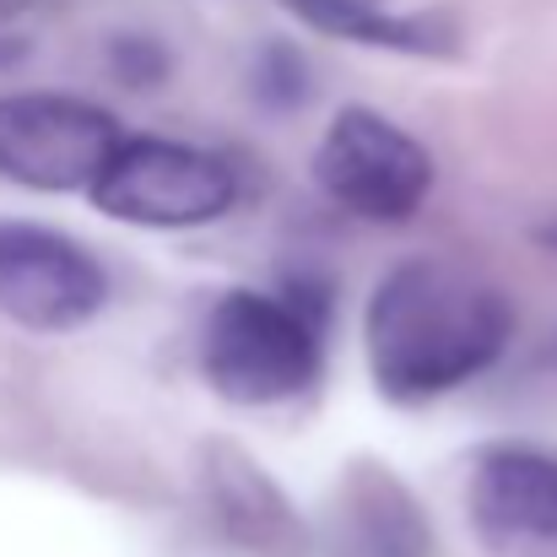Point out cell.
I'll use <instances>...</instances> for the list:
<instances>
[{
	"mask_svg": "<svg viewBox=\"0 0 557 557\" xmlns=\"http://www.w3.org/2000/svg\"><path fill=\"white\" fill-rule=\"evenodd\" d=\"M27 5H33V0H0V22H16Z\"/></svg>",
	"mask_w": 557,
	"mask_h": 557,
	"instance_id": "8fae6325",
	"label": "cell"
},
{
	"mask_svg": "<svg viewBox=\"0 0 557 557\" xmlns=\"http://www.w3.org/2000/svg\"><path fill=\"white\" fill-rule=\"evenodd\" d=\"M125 141L114 114L76 92L0 98V180L22 189H98Z\"/></svg>",
	"mask_w": 557,
	"mask_h": 557,
	"instance_id": "3957f363",
	"label": "cell"
},
{
	"mask_svg": "<svg viewBox=\"0 0 557 557\" xmlns=\"http://www.w3.org/2000/svg\"><path fill=\"white\" fill-rule=\"evenodd\" d=\"M515 336L509 298L466 265L400 260L379 276L363 314V352L395 406L438 400L487 373Z\"/></svg>",
	"mask_w": 557,
	"mask_h": 557,
	"instance_id": "6da1fadb",
	"label": "cell"
},
{
	"mask_svg": "<svg viewBox=\"0 0 557 557\" xmlns=\"http://www.w3.org/2000/svg\"><path fill=\"white\" fill-rule=\"evenodd\" d=\"M433 531L422 504L406 493L400 476H389L379 460L347 471L331 520H325V557H428Z\"/></svg>",
	"mask_w": 557,
	"mask_h": 557,
	"instance_id": "9c48e42d",
	"label": "cell"
},
{
	"mask_svg": "<svg viewBox=\"0 0 557 557\" xmlns=\"http://www.w3.org/2000/svg\"><path fill=\"white\" fill-rule=\"evenodd\" d=\"M320 325L298 298L238 287L222 293L200 331V373L233 406H282L320 379Z\"/></svg>",
	"mask_w": 557,
	"mask_h": 557,
	"instance_id": "7a4b0ae2",
	"label": "cell"
},
{
	"mask_svg": "<svg viewBox=\"0 0 557 557\" xmlns=\"http://www.w3.org/2000/svg\"><path fill=\"white\" fill-rule=\"evenodd\" d=\"M309 27L369 44V49H400V54H449L460 44L449 11H395L384 0H287Z\"/></svg>",
	"mask_w": 557,
	"mask_h": 557,
	"instance_id": "30bf717a",
	"label": "cell"
},
{
	"mask_svg": "<svg viewBox=\"0 0 557 557\" xmlns=\"http://www.w3.org/2000/svg\"><path fill=\"white\" fill-rule=\"evenodd\" d=\"M547 238H553V244H557V227H547Z\"/></svg>",
	"mask_w": 557,
	"mask_h": 557,
	"instance_id": "7c38bea8",
	"label": "cell"
},
{
	"mask_svg": "<svg viewBox=\"0 0 557 557\" xmlns=\"http://www.w3.org/2000/svg\"><path fill=\"white\" fill-rule=\"evenodd\" d=\"M314 185L363 222H406L433 189L428 147L373 109H342L314 152Z\"/></svg>",
	"mask_w": 557,
	"mask_h": 557,
	"instance_id": "277c9868",
	"label": "cell"
},
{
	"mask_svg": "<svg viewBox=\"0 0 557 557\" xmlns=\"http://www.w3.org/2000/svg\"><path fill=\"white\" fill-rule=\"evenodd\" d=\"M466 515L487 557H557V455L498 444L471 466Z\"/></svg>",
	"mask_w": 557,
	"mask_h": 557,
	"instance_id": "52a82bcc",
	"label": "cell"
},
{
	"mask_svg": "<svg viewBox=\"0 0 557 557\" xmlns=\"http://www.w3.org/2000/svg\"><path fill=\"white\" fill-rule=\"evenodd\" d=\"M233 195L238 180L216 152L169 136H131L92 189V206L141 227H195L222 216Z\"/></svg>",
	"mask_w": 557,
	"mask_h": 557,
	"instance_id": "5b68a950",
	"label": "cell"
},
{
	"mask_svg": "<svg viewBox=\"0 0 557 557\" xmlns=\"http://www.w3.org/2000/svg\"><path fill=\"white\" fill-rule=\"evenodd\" d=\"M109 298L103 265L44 222H0V314L22 331H76Z\"/></svg>",
	"mask_w": 557,
	"mask_h": 557,
	"instance_id": "8992f818",
	"label": "cell"
},
{
	"mask_svg": "<svg viewBox=\"0 0 557 557\" xmlns=\"http://www.w3.org/2000/svg\"><path fill=\"white\" fill-rule=\"evenodd\" d=\"M200 487H206L211 520L238 547H249L260 557H309V542H314L309 525L298 520L287 493L249 455H238L227 444H211L200 455Z\"/></svg>",
	"mask_w": 557,
	"mask_h": 557,
	"instance_id": "ba28073f",
	"label": "cell"
}]
</instances>
